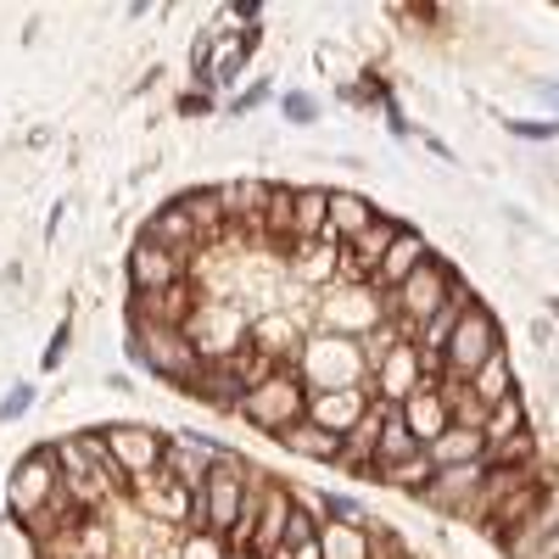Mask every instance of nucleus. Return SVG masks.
Masks as SVG:
<instances>
[{
	"label": "nucleus",
	"instance_id": "obj_3",
	"mask_svg": "<svg viewBox=\"0 0 559 559\" xmlns=\"http://www.w3.org/2000/svg\"><path fill=\"white\" fill-rule=\"evenodd\" d=\"M247 476H252V471H247L236 453L213 464V471H207V487L191 492V521H197V532H213V537H229V532H236L241 503H247Z\"/></svg>",
	"mask_w": 559,
	"mask_h": 559
},
{
	"label": "nucleus",
	"instance_id": "obj_8",
	"mask_svg": "<svg viewBox=\"0 0 559 559\" xmlns=\"http://www.w3.org/2000/svg\"><path fill=\"white\" fill-rule=\"evenodd\" d=\"M453 297V280H448V269L442 263H419L408 280H403V286L392 292V308H397V319L403 324H414V331H419V324H426V319H437L442 313V302Z\"/></svg>",
	"mask_w": 559,
	"mask_h": 559
},
{
	"label": "nucleus",
	"instance_id": "obj_45",
	"mask_svg": "<svg viewBox=\"0 0 559 559\" xmlns=\"http://www.w3.org/2000/svg\"><path fill=\"white\" fill-rule=\"evenodd\" d=\"M286 118H292V123H308V118H313V102H308V96H286Z\"/></svg>",
	"mask_w": 559,
	"mask_h": 559
},
{
	"label": "nucleus",
	"instance_id": "obj_15",
	"mask_svg": "<svg viewBox=\"0 0 559 559\" xmlns=\"http://www.w3.org/2000/svg\"><path fill=\"white\" fill-rule=\"evenodd\" d=\"M369 381H376L381 403H403V397H414V392H419V353H414V347H386L381 364L369 369Z\"/></svg>",
	"mask_w": 559,
	"mask_h": 559
},
{
	"label": "nucleus",
	"instance_id": "obj_46",
	"mask_svg": "<svg viewBox=\"0 0 559 559\" xmlns=\"http://www.w3.org/2000/svg\"><path fill=\"white\" fill-rule=\"evenodd\" d=\"M369 559H408V554H403L397 543H381V548H376V554H369Z\"/></svg>",
	"mask_w": 559,
	"mask_h": 559
},
{
	"label": "nucleus",
	"instance_id": "obj_17",
	"mask_svg": "<svg viewBox=\"0 0 559 559\" xmlns=\"http://www.w3.org/2000/svg\"><path fill=\"white\" fill-rule=\"evenodd\" d=\"M397 408H403V426L414 431V442H419V448H431V442L453 426V419H448V403H442V392H437V386H419V392H414V397H403Z\"/></svg>",
	"mask_w": 559,
	"mask_h": 559
},
{
	"label": "nucleus",
	"instance_id": "obj_10",
	"mask_svg": "<svg viewBox=\"0 0 559 559\" xmlns=\"http://www.w3.org/2000/svg\"><path fill=\"white\" fill-rule=\"evenodd\" d=\"M185 336L197 342V353L207 358V364H224V358H236L247 342H241V319L229 313V308H218V302H197V313H191V324H185Z\"/></svg>",
	"mask_w": 559,
	"mask_h": 559
},
{
	"label": "nucleus",
	"instance_id": "obj_13",
	"mask_svg": "<svg viewBox=\"0 0 559 559\" xmlns=\"http://www.w3.org/2000/svg\"><path fill=\"white\" fill-rule=\"evenodd\" d=\"M129 280H134V297H152V292H168L185 280V258L152 247V241H140L134 258H129Z\"/></svg>",
	"mask_w": 559,
	"mask_h": 559
},
{
	"label": "nucleus",
	"instance_id": "obj_36",
	"mask_svg": "<svg viewBox=\"0 0 559 559\" xmlns=\"http://www.w3.org/2000/svg\"><path fill=\"white\" fill-rule=\"evenodd\" d=\"M392 487H403V492H426L431 487V476H437V464L426 459V453H414V459H403V464H392V471H381Z\"/></svg>",
	"mask_w": 559,
	"mask_h": 559
},
{
	"label": "nucleus",
	"instance_id": "obj_12",
	"mask_svg": "<svg viewBox=\"0 0 559 559\" xmlns=\"http://www.w3.org/2000/svg\"><path fill=\"white\" fill-rule=\"evenodd\" d=\"M364 414H369L364 386H347V392H308V426L331 431V437H347Z\"/></svg>",
	"mask_w": 559,
	"mask_h": 559
},
{
	"label": "nucleus",
	"instance_id": "obj_11",
	"mask_svg": "<svg viewBox=\"0 0 559 559\" xmlns=\"http://www.w3.org/2000/svg\"><path fill=\"white\" fill-rule=\"evenodd\" d=\"M218 459H229L218 442H202V437H179V442H168V459H163V471L185 487V492H202L207 487V471Z\"/></svg>",
	"mask_w": 559,
	"mask_h": 559
},
{
	"label": "nucleus",
	"instance_id": "obj_37",
	"mask_svg": "<svg viewBox=\"0 0 559 559\" xmlns=\"http://www.w3.org/2000/svg\"><path fill=\"white\" fill-rule=\"evenodd\" d=\"M258 45V28L252 34H241V45H229V51L218 57V68H213V84H236V73H241V62H247V51Z\"/></svg>",
	"mask_w": 559,
	"mask_h": 559
},
{
	"label": "nucleus",
	"instance_id": "obj_41",
	"mask_svg": "<svg viewBox=\"0 0 559 559\" xmlns=\"http://www.w3.org/2000/svg\"><path fill=\"white\" fill-rule=\"evenodd\" d=\"M28 403H34V392H28V386H12V397L0 403V419H23V414H28Z\"/></svg>",
	"mask_w": 559,
	"mask_h": 559
},
{
	"label": "nucleus",
	"instance_id": "obj_31",
	"mask_svg": "<svg viewBox=\"0 0 559 559\" xmlns=\"http://www.w3.org/2000/svg\"><path fill=\"white\" fill-rule=\"evenodd\" d=\"M336 236H319V241H297V280H308V286H319V280H331L342 263H336Z\"/></svg>",
	"mask_w": 559,
	"mask_h": 559
},
{
	"label": "nucleus",
	"instance_id": "obj_1",
	"mask_svg": "<svg viewBox=\"0 0 559 559\" xmlns=\"http://www.w3.org/2000/svg\"><path fill=\"white\" fill-rule=\"evenodd\" d=\"M57 471H62V492L79 509H96L107 492L129 487V476L112 464L102 437H68V442H57Z\"/></svg>",
	"mask_w": 559,
	"mask_h": 559
},
{
	"label": "nucleus",
	"instance_id": "obj_29",
	"mask_svg": "<svg viewBox=\"0 0 559 559\" xmlns=\"http://www.w3.org/2000/svg\"><path fill=\"white\" fill-rule=\"evenodd\" d=\"M381 213L369 207L364 197H353V191H331V213H324V224H331V236H342V241H358L369 224H376Z\"/></svg>",
	"mask_w": 559,
	"mask_h": 559
},
{
	"label": "nucleus",
	"instance_id": "obj_5",
	"mask_svg": "<svg viewBox=\"0 0 559 559\" xmlns=\"http://www.w3.org/2000/svg\"><path fill=\"white\" fill-rule=\"evenodd\" d=\"M297 358H302V376L313 381V392H347V386H364V376H369L364 347L347 336H319V342L297 347Z\"/></svg>",
	"mask_w": 559,
	"mask_h": 559
},
{
	"label": "nucleus",
	"instance_id": "obj_19",
	"mask_svg": "<svg viewBox=\"0 0 559 559\" xmlns=\"http://www.w3.org/2000/svg\"><path fill=\"white\" fill-rule=\"evenodd\" d=\"M191 392H197L207 408H241L252 386H247V376H241V369L224 358V364H202V376L191 381Z\"/></svg>",
	"mask_w": 559,
	"mask_h": 559
},
{
	"label": "nucleus",
	"instance_id": "obj_24",
	"mask_svg": "<svg viewBox=\"0 0 559 559\" xmlns=\"http://www.w3.org/2000/svg\"><path fill=\"white\" fill-rule=\"evenodd\" d=\"M426 258H431V252H426V241H419L414 229H397V241H392V252L381 258V269L369 274V280H376L381 292H397L403 280H408V274H414L419 263H426Z\"/></svg>",
	"mask_w": 559,
	"mask_h": 559
},
{
	"label": "nucleus",
	"instance_id": "obj_33",
	"mask_svg": "<svg viewBox=\"0 0 559 559\" xmlns=\"http://www.w3.org/2000/svg\"><path fill=\"white\" fill-rule=\"evenodd\" d=\"M319 554L324 559H369V554H376V543H369L364 526H324L319 532Z\"/></svg>",
	"mask_w": 559,
	"mask_h": 559
},
{
	"label": "nucleus",
	"instance_id": "obj_30",
	"mask_svg": "<svg viewBox=\"0 0 559 559\" xmlns=\"http://www.w3.org/2000/svg\"><path fill=\"white\" fill-rule=\"evenodd\" d=\"M179 207L191 213V224H197L202 247H207L213 236H224V229H229V213H224V197H218V191H191V197H179Z\"/></svg>",
	"mask_w": 559,
	"mask_h": 559
},
{
	"label": "nucleus",
	"instance_id": "obj_16",
	"mask_svg": "<svg viewBox=\"0 0 559 559\" xmlns=\"http://www.w3.org/2000/svg\"><path fill=\"white\" fill-rule=\"evenodd\" d=\"M543 498H548V481H537V476H532V481H521L509 498H498V503L487 509V526L509 543V537H515V532L537 515V503H543Z\"/></svg>",
	"mask_w": 559,
	"mask_h": 559
},
{
	"label": "nucleus",
	"instance_id": "obj_44",
	"mask_svg": "<svg viewBox=\"0 0 559 559\" xmlns=\"http://www.w3.org/2000/svg\"><path fill=\"white\" fill-rule=\"evenodd\" d=\"M509 129H515L521 140H554L559 134V123H509Z\"/></svg>",
	"mask_w": 559,
	"mask_h": 559
},
{
	"label": "nucleus",
	"instance_id": "obj_34",
	"mask_svg": "<svg viewBox=\"0 0 559 559\" xmlns=\"http://www.w3.org/2000/svg\"><path fill=\"white\" fill-rule=\"evenodd\" d=\"M280 442H286L292 453H302V459H342V437H331V431L308 426V419H302V426H292Z\"/></svg>",
	"mask_w": 559,
	"mask_h": 559
},
{
	"label": "nucleus",
	"instance_id": "obj_6",
	"mask_svg": "<svg viewBox=\"0 0 559 559\" xmlns=\"http://www.w3.org/2000/svg\"><path fill=\"white\" fill-rule=\"evenodd\" d=\"M492 353H503V342H498V324H492V313H487L481 302H471V308L459 313V324H453L448 347H442V369H448V381H471V376H476V369H481Z\"/></svg>",
	"mask_w": 559,
	"mask_h": 559
},
{
	"label": "nucleus",
	"instance_id": "obj_4",
	"mask_svg": "<svg viewBox=\"0 0 559 559\" xmlns=\"http://www.w3.org/2000/svg\"><path fill=\"white\" fill-rule=\"evenodd\" d=\"M241 414L252 419L258 431L286 437L292 426H302V419H308V386H302L297 376H286V369H274V376H269L263 386H252V392H247Z\"/></svg>",
	"mask_w": 559,
	"mask_h": 559
},
{
	"label": "nucleus",
	"instance_id": "obj_26",
	"mask_svg": "<svg viewBox=\"0 0 559 559\" xmlns=\"http://www.w3.org/2000/svg\"><path fill=\"white\" fill-rule=\"evenodd\" d=\"M286 521H292V498H286V487H274L269 481V492H263V515H258V532H252V559H269L274 548H280V537H286Z\"/></svg>",
	"mask_w": 559,
	"mask_h": 559
},
{
	"label": "nucleus",
	"instance_id": "obj_47",
	"mask_svg": "<svg viewBox=\"0 0 559 559\" xmlns=\"http://www.w3.org/2000/svg\"><path fill=\"white\" fill-rule=\"evenodd\" d=\"M537 559H559V532H554V537L543 543V554H537Z\"/></svg>",
	"mask_w": 559,
	"mask_h": 559
},
{
	"label": "nucleus",
	"instance_id": "obj_40",
	"mask_svg": "<svg viewBox=\"0 0 559 559\" xmlns=\"http://www.w3.org/2000/svg\"><path fill=\"white\" fill-rule=\"evenodd\" d=\"M185 559H224V537L197 532V537H191V548H185Z\"/></svg>",
	"mask_w": 559,
	"mask_h": 559
},
{
	"label": "nucleus",
	"instance_id": "obj_28",
	"mask_svg": "<svg viewBox=\"0 0 559 559\" xmlns=\"http://www.w3.org/2000/svg\"><path fill=\"white\" fill-rule=\"evenodd\" d=\"M481 453H487V437L471 431V426H448V431L426 448V459L437 464V471H448V464H476Z\"/></svg>",
	"mask_w": 559,
	"mask_h": 559
},
{
	"label": "nucleus",
	"instance_id": "obj_48",
	"mask_svg": "<svg viewBox=\"0 0 559 559\" xmlns=\"http://www.w3.org/2000/svg\"><path fill=\"white\" fill-rule=\"evenodd\" d=\"M554 313H559V302H554Z\"/></svg>",
	"mask_w": 559,
	"mask_h": 559
},
{
	"label": "nucleus",
	"instance_id": "obj_43",
	"mask_svg": "<svg viewBox=\"0 0 559 559\" xmlns=\"http://www.w3.org/2000/svg\"><path fill=\"white\" fill-rule=\"evenodd\" d=\"M62 353H68V324H57L51 347H45V369H57V364H62Z\"/></svg>",
	"mask_w": 559,
	"mask_h": 559
},
{
	"label": "nucleus",
	"instance_id": "obj_23",
	"mask_svg": "<svg viewBox=\"0 0 559 559\" xmlns=\"http://www.w3.org/2000/svg\"><path fill=\"white\" fill-rule=\"evenodd\" d=\"M224 213L229 224H263L269 229V207H274V185L263 179H241V185H224Z\"/></svg>",
	"mask_w": 559,
	"mask_h": 559
},
{
	"label": "nucleus",
	"instance_id": "obj_32",
	"mask_svg": "<svg viewBox=\"0 0 559 559\" xmlns=\"http://www.w3.org/2000/svg\"><path fill=\"white\" fill-rule=\"evenodd\" d=\"M464 386L476 392V403H481V408H492V403H503V397H515V392H509V386H515V381H509V358H503V353H492V358H487V364H481Z\"/></svg>",
	"mask_w": 559,
	"mask_h": 559
},
{
	"label": "nucleus",
	"instance_id": "obj_2",
	"mask_svg": "<svg viewBox=\"0 0 559 559\" xmlns=\"http://www.w3.org/2000/svg\"><path fill=\"white\" fill-rule=\"evenodd\" d=\"M129 358L146 364L152 376H163V381H174V386H191V381L202 376V364H207L185 331H168V324H146V319H134Z\"/></svg>",
	"mask_w": 559,
	"mask_h": 559
},
{
	"label": "nucleus",
	"instance_id": "obj_9",
	"mask_svg": "<svg viewBox=\"0 0 559 559\" xmlns=\"http://www.w3.org/2000/svg\"><path fill=\"white\" fill-rule=\"evenodd\" d=\"M102 442H107L112 464L129 476V487H134L140 476H157L163 459H168V442H163L157 431H146V426H112Z\"/></svg>",
	"mask_w": 559,
	"mask_h": 559
},
{
	"label": "nucleus",
	"instance_id": "obj_22",
	"mask_svg": "<svg viewBox=\"0 0 559 559\" xmlns=\"http://www.w3.org/2000/svg\"><path fill=\"white\" fill-rule=\"evenodd\" d=\"M481 476H487V464H481V459H476V464H448V471H437V476H431L426 498H431L437 509H471V498H476Z\"/></svg>",
	"mask_w": 559,
	"mask_h": 559
},
{
	"label": "nucleus",
	"instance_id": "obj_38",
	"mask_svg": "<svg viewBox=\"0 0 559 559\" xmlns=\"http://www.w3.org/2000/svg\"><path fill=\"white\" fill-rule=\"evenodd\" d=\"M302 543H319V526H313L308 509L292 503V521H286V537H280V548H302Z\"/></svg>",
	"mask_w": 559,
	"mask_h": 559
},
{
	"label": "nucleus",
	"instance_id": "obj_27",
	"mask_svg": "<svg viewBox=\"0 0 559 559\" xmlns=\"http://www.w3.org/2000/svg\"><path fill=\"white\" fill-rule=\"evenodd\" d=\"M324 213H331V191H292V224H286V236H297V241L331 236Z\"/></svg>",
	"mask_w": 559,
	"mask_h": 559
},
{
	"label": "nucleus",
	"instance_id": "obj_21",
	"mask_svg": "<svg viewBox=\"0 0 559 559\" xmlns=\"http://www.w3.org/2000/svg\"><path fill=\"white\" fill-rule=\"evenodd\" d=\"M392 241H397V224H392V218H376L358 241H347V252H342L347 263H342V269H347L353 280H369V274L381 269V258L392 252Z\"/></svg>",
	"mask_w": 559,
	"mask_h": 559
},
{
	"label": "nucleus",
	"instance_id": "obj_20",
	"mask_svg": "<svg viewBox=\"0 0 559 559\" xmlns=\"http://www.w3.org/2000/svg\"><path fill=\"white\" fill-rule=\"evenodd\" d=\"M197 313V292L185 286H168V292H152V297H134V319H146V324H168V331H185Z\"/></svg>",
	"mask_w": 559,
	"mask_h": 559
},
{
	"label": "nucleus",
	"instance_id": "obj_42",
	"mask_svg": "<svg viewBox=\"0 0 559 559\" xmlns=\"http://www.w3.org/2000/svg\"><path fill=\"white\" fill-rule=\"evenodd\" d=\"M324 509H331V515H342L347 526H364V515H358V503H353V498H342V492H331V498H324Z\"/></svg>",
	"mask_w": 559,
	"mask_h": 559
},
{
	"label": "nucleus",
	"instance_id": "obj_18",
	"mask_svg": "<svg viewBox=\"0 0 559 559\" xmlns=\"http://www.w3.org/2000/svg\"><path fill=\"white\" fill-rule=\"evenodd\" d=\"M140 241H152V247H163V252H174V258H197V252H202L197 224H191V213H185L179 202L163 207V213L146 224V236H140Z\"/></svg>",
	"mask_w": 559,
	"mask_h": 559
},
{
	"label": "nucleus",
	"instance_id": "obj_25",
	"mask_svg": "<svg viewBox=\"0 0 559 559\" xmlns=\"http://www.w3.org/2000/svg\"><path fill=\"white\" fill-rule=\"evenodd\" d=\"M414 453H426L414 442V431L403 426V408L397 403H381V437H376V471H392V464L414 459Z\"/></svg>",
	"mask_w": 559,
	"mask_h": 559
},
{
	"label": "nucleus",
	"instance_id": "obj_39",
	"mask_svg": "<svg viewBox=\"0 0 559 559\" xmlns=\"http://www.w3.org/2000/svg\"><path fill=\"white\" fill-rule=\"evenodd\" d=\"M358 302H364V297H358V292H347V297L331 308V319H336V324H376V313H381V308H376V302L358 308Z\"/></svg>",
	"mask_w": 559,
	"mask_h": 559
},
{
	"label": "nucleus",
	"instance_id": "obj_35",
	"mask_svg": "<svg viewBox=\"0 0 559 559\" xmlns=\"http://www.w3.org/2000/svg\"><path fill=\"white\" fill-rule=\"evenodd\" d=\"M521 431H526V408H521V397H503V403H492V408H487V426H481V437H487V442L521 437Z\"/></svg>",
	"mask_w": 559,
	"mask_h": 559
},
{
	"label": "nucleus",
	"instance_id": "obj_7",
	"mask_svg": "<svg viewBox=\"0 0 559 559\" xmlns=\"http://www.w3.org/2000/svg\"><path fill=\"white\" fill-rule=\"evenodd\" d=\"M62 498V471H57V448H34L17 471H12V515L34 526L45 509Z\"/></svg>",
	"mask_w": 559,
	"mask_h": 559
},
{
	"label": "nucleus",
	"instance_id": "obj_14",
	"mask_svg": "<svg viewBox=\"0 0 559 559\" xmlns=\"http://www.w3.org/2000/svg\"><path fill=\"white\" fill-rule=\"evenodd\" d=\"M134 503L146 509L152 521H163V526H179L185 515H191V492H185L168 471H157V476H140L134 481Z\"/></svg>",
	"mask_w": 559,
	"mask_h": 559
}]
</instances>
